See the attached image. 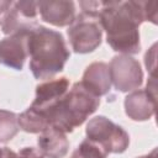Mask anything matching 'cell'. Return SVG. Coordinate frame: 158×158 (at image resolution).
<instances>
[{"label":"cell","instance_id":"obj_11","mask_svg":"<svg viewBox=\"0 0 158 158\" xmlns=\"http://www.w3.org/2000/svg\"><path fill=\"white\" fill-rule=\"evenodd\" d=\"M157 94L147 89H137L131 91L123 101L126 115L133 121H147L156 112Z\"/></svg>","mask_w":158,"mask_h":158},{"label":"cell","instance_id":"obj_18","mask_svg":"<svg viewBox=\"0 0 158 158\" xmlns=\"http://www.w3.org/2000/svg\"><path fill=\"white\" fill-rule=\"evenodd\" d=\"M0 158H22L19 152L10 149L9 147H0Z\"/></svg>","mask_w":158,"mask_h":158},{"label":"cell","instance_id":"obj_9","mask_svg":"<svg viewBox=\"0 0 158 158\" xmlns=\"http://www.w3.org/2000/svg\"><path fill=\"white\" fill-rule=\"evenodd\" d=\"M28 33L11 35L0 40V64L15 70H22L28 57Z\"/></svg>","mask_w":158,"mask_h":158},{"label":"cell","instance_id":"obj_4","mask_svg":"<svg viewBox=\"0 0 158 158\" xmlns=\"http://www.w3.org/2000/svg\"><path fill=\"white\" fill-rule=\"evenodd\" d=\"M81 12L67 30L73 52L85 54L94 52L102 40V27L99 19L100 1H80Z\"/></svg>","mask_w":158,"mask_h":158},{"label":"cell","instance_id":"obj_19","mask_svg":"<svg viewBox=\"0 0 158 158\" xmlns=\"http://www.w3.org/2000/svg\"><path fill=\"white\" fill-rule=\"evenodd\" d=\"M136 158H157V148L152 149V152H149L148 154L139 156V157H136Z\"/></svg>","mask_w":158,"mask_h":158},{"label":"cell","instance_id":"obj_6","mask_svg":"<svg viewBox=\"0 0 158 158\" xmlns=\"http://www.w3.org/2000/svg\"><path fill=\"white\" fill-rule=\"evenodd\" d=\"M111 85L121 93L137 90L143 83V72L137 59L127 54L114 56L109 64Z\"/></svg>","mask_w":158,"mask_h":158},{"label":"cell","instance_id":"obj_15","mask_svg":"<svg viewBox=\"0 0 158 158\" xmlns=\"http://www.w3.org/2000/svg\"><path fill=\"white\" fill-rule=\"evenodd\" d=\"M109 154L102 147H100L94 141L85 138L74 149L72 158H106Z\"/></svg>","mask_w":158,"mask_h":158},{"label":"cell","instance_id":"obj_17","mask_svg":"<svg viewBox=\"0 0 158 158\" xmlns=\"http://www.w3.org/2000/svg\"><path fill=\"white\" fill-rule=\"evenodd\" d=\"M19 154L22 158H44V156L40 152L38 148L35 147H23L19 151Z\"/></svg>","mask_w":158,"mask_h":158},{"label":"cell","instance_id":"obj_14","mask_svg":"<svg viewBox=\"0 0 158 158\" xmlns=\"http://www.w3.org/2000/svg\"><path fill=\"white\" fill-rule=\"evenodd\" d=\"M19 131V115L9 110L0 109V142L6 143L11 141Z\"/></svg>","mask_w":158,"mask_h":158},{"label":"cell","instance_id":"obj_20","mask_svg":"<svg viewBox=\"0 0 158 158\" xmlns=\"http://www.w3.org/2000/svg\"><path fill=\"white\" fill-rule=\"evenodd\" d=\"M0 23H1V20H0Z\"/></svg>","mask_w":158,"mask_h":158},{"label":"cell","instance_id":"obj_5","mask_svg":"<svg viewBox=\"0 0 158 158\" xmlns=\"http://www.w3.org/2000/svg\"><path fill=\"white\" fill-rule=\"evenodd\" d=\"M85 135L88 139L102 147L107 154L123 153L130 146V135L105 116L90 118L86 123Z\"/></svg>","mask_w":158,"mask_h":158},{"label":"cell","instance_id":"obj_12","mask_svg":"<svg viewBox=\"0 0 158 158\" xmlns=\"http://www.w3.org/2000/svg\"><path fill=\"white\" fill-rule=\"evenodd\" d=\"M80 83L98 98L106 95L111 90L109 64L105 62H93L84 70Z\"/></svg>","mask_w":158,"mask_h":158},{"label":"cell","instance_id":"obj_7","mask_svg":"<svg viewBox=\"0 0 158 158\" xmlns=\"http://www.w3.org/2000/svg\"><path fill=\"white\" fill-rule=\"evenodd\" d=\"M1 31L6 36L30 33L38 27L37 1H15L1 19Z\"/></svg>","mask_w":158,"mask_h":158},{"label":"cell","instance_id":"obj_10","mask_svg":"<svg viewBox=\"0 0 158 158\" xmlns=\"http://www.w3.org/2000/svg\"><path fill=\"white\" fill-rule=\"evenodd\" d=\"M37 9L41 19L57 27L69 26L75 19V2L67 0L37 1Z\"/></svg>","mask_w":158,"mask_h":158},{"label":"cell","instance_id":"obj_13","mask_svg":"<svg viewBox=\"0 0 158 158\" xmlns=\"http://www.w3.org/2000/svg\"><path fill=\"white\" fill-rule=\"evenodd\" d=\"M37 144L40 152L47 158H63L69 151L67 135L52 126L40 133Z\"/></svg>","mask_w":158,"mask_h":158},{"label":"cell","instance_id":"obj_16","mask_svg":"<svg viewBox=\"0 0 158 158\" xmlns=\"http://www.w3.org/2000/svg\"><path fill=\"white\" fill-rule=\"evenodd\" d=\"M156 47L157 44L154 43L144 54V64L147 70L149 72L151 77H156L154 70H156Z\"/></svg>","mask_w":158,"mask_h":158},{"label":"cell","instance_id":"obj_2","mask_svg":"<svg viewBox=\"0 0 158 158\" xmlns=\"http://www.w3.org/2000/svg\"><path fill=\"white\" fill-rule=\"evenodd\" d=\"M27 51L30 70L40 80L52 79L62 72L70 57L63 35L41 25L28 33Z\"/></svg>","mask_w":158,"mask_h":158},{"label":"cell","instance_id":"obj_8","mask_svg":"<svg viewBox=\"0 0 158 158\" xmlns=\"http://www.w3.org/2000/svg\"><path fill=\"white\" fill-rule=\"evenodd\" d=\"M69 79L65 77L48 79L43 83H40L36 86V94L31 106L42 112L48 120L47 112L67 94V91L69 90Z\"/></svg>","mask_w":158,"mask_h":158},{"label":"cell","instance_id":"obj_3","mask_svg":"<svg viewBox=\"0 0 158 158\" xmlns=\"http://www.w3.org/2000/svg\"><path fill=\"white\" fill-rule=\"evenodd\" d=\"M100 105V98L86 90L80 81L69 88L67 94L47 112L49 125L64 133L83 125Z\"/></svg>","mask_w":158,"mask_h":158},{"label":"cell","instance_id":"obj_1","mask_svg":"<svg viewBox=\"0 0 158 158\" xmlns=\"http://www.w3.org/2000/svg\"><path fill=\"white\" fill-rule=\"evenodd\" d=\"M99 19L115 52L131 56L141 51L138 28L146 21L144 1H100Z\"/></svg>","mask_w":158,"mask_h":158}]
</instances>
